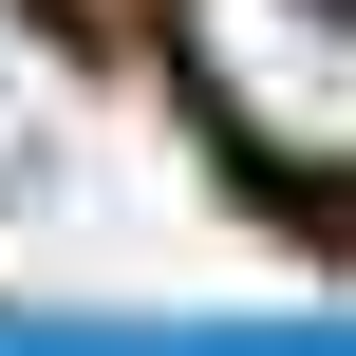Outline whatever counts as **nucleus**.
<instances>
[{
    "label": "nucleus",
    "mask_w": 356,
    "mask_h": 356,
    "mask_svg": "<svg viewBox=\"0 0 356 356\" xmlns=\"http://www.w3.org/2000/svg\"><path fill=\"white\" fill-rule=\"evenodd\" d=\"M169 56L263 188L356 207V0H169Z\"/></svg>",
    "instance_id": "1"
}]
</instances>
